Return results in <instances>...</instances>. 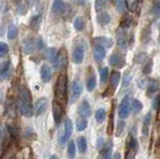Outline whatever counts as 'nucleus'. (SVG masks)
<instances>
[{
  "instance_id": "nucleus-1",
  "label": "nucleus",
  "mask_w": 160,
  "mask_h": 159,
  "mask_svg": "<svg viewBox=\"0 0 160 159\" xmlns=\"http://www.w3.org/2000/svg\"><path fill=\"white\" fill-rule=\"evenodd\" d=\"M66 95H67V77L66 74H60L57 82L56 87H55V98L60 104L64 103L66 101Z\"/></svg>"
},
{
  "instance_id": "nucleus-2",
  "label": "nucleus",
  "mask_w": 160,
  "mask_h": 159,
  "mask_svg": "<svg viewBox=\"0 0 160 159\" xmlns=\"http://www.w3.org/2000/svg\"><path fill=\"white\" fill-rule=\"evenodd\" d=\"M73 133V124L70 119H65L64 121V128L63 130H60L58 134V142L60 144H65L68 140L70 136Z\"/></svg>"
},
{
  "instance_id": "nucleus-3",
  "label": "nucleus",
  "mask_w": 160,
  "mask_h": 159,
  "mask_svg": "<svg viewBox=\"0 0 160 159\" xmlns=\"http://www.w3.org/2000/svg\"><path fill=\"white\" fill-rule=\"evenodd\" d=\"M130 111H131V98L126 96L122 99L121 103H120L118 115L121 119H126L129 116Z\"/></svg>"
},
{
  "instance_id": "nucleus-4",
  "label": "nucleus",
  "mask_w": 160,
  "mask_h": 159,
  "mask_svg": "<svg viewBox=\"0 0 160 159\" xmlns=\"http://www.w3.org/2000/svg\"><path fill=\"white\" fill-rule=\"evenodd\" d=\"M83 91V86L80 80H74L71 84V96H70V101L71 103H75L78 98L81 95Z\"/></svg>"
},
{
  "instance_id": "nucleus-5",
  "label": "nucleus",
  "mask_w": 160,
  "mask_h": 159,
  "mask_svg": "<svg viewBox=\"0 0 160 159\" xmlns=\"http://www.w3.org/2000/svg\"><path fill=\"white\" fill-rule=\"evenodd\" d=\"M85 54V44L79 43L77 46H75L72 52V60L74 63L80 64L83 62Z\"/></svg>"
},
{
  "instance_id": "nucleus-6",
  "label": "nucleus",
  "mask_w": 160,
  "mask_h": 159,
  "mask_svg": "<svg viewBox=\"0 0 160 159\" xmlns=\"http://www.w3.org/2000/svg\"><path fill=\"white\" fill-rule=\"evenodd\" d=\"M116 42H117V45L122 48V49H126L128 46V43H129V39H128V35L125 29L120 27L117 33H116Z\"/></svg>"
},
{
  "instance_id": "nucleus-7",
  "label": "nucleus",
  "mask_w": 160,
  "mask_h": 159,
  "mask_svg": "<svg viewBox=\"0 0 160 159\" xmlns=\"http://www.w3.org/2000/svg\"><path fill=\"white\" fill-rule=\"evenodd\" d=\"M109 64L115 68H123L125 66V58L119 53H113L109 57Z\"/></svg>"
},
{
  "instance_id": "nucleus-8",
  "label": "nucleus",
  "mask_w": 160,
  "mask_h": 159,
  "mask_svg": "<svg viewBox=\"0 0 160 159\" xmlns=\"http://www.w3.org/2000/svg\"><path fill=\"white\" fill-rule=\"evenodd\" d=\"M52 112H53V119L56 125L61 122L62 115H63V106L57 101H54L52 104Z\"/></svg>"
},
{
  "instance_id": "nucleus-9",
  "label": "nucleus",
  "mask_w": 160,
  "mask_h": 159,
  "mask_svg": "<svg viewBox=\"0 0 160 159\" xmlns=\"http://www.w3.org/2000/svg\"><path fill=\"white\" fill-rule=\"evenodd\" d=\"M67 61H68L67 53L63 49V50H61V51L58 53L56 60H55V62L53 63L54 66H55V69H56V70H60V69L64 68L65 66H66Z\"/></svg>"
},
{
  "instance_id": "nucleus-10",
  "label": "nucleus",
  "mask_w": 160,
  "mask_h": 159,
  "mask_svg": "<svg viewBox=\"0 0 160 159\" xmlns=\"http://www.w3.org/2000/svg\"><path fill=\"white\" fill-rule=\"evenodd\" d=\"M48 105V100L47 98H40L35 102V106H34V111H35V115H41L42 113H44L47 109Z\"/></svg>"
},
{
  "instance_id": "nucleus-11",
  "label": "nucleus",
  "mask_w": 160,
  "mask_h": 159,
  "mask_svg": "<svg viewBox=\"0 0 160 159\" xmlns=\"http://www.w3.org/2000/svg\"><path fill=\"white\" fill-rule=\"evenodd\" d=\"M78 113L82 118H88V117L91 116L92 111H91V107H90V104L88 101L83 100L81 103L79 104Z\"/></svg>"
},
{
  "instance_id": "nucleus-12",
  "label": "nucleus",
  "mask_w": 160,
  "mask_h": 159,
  "mask_svg": "<svg viewBox=\"0 0 160 159\" xmlns=\"http://www.w3.org/2000/svg\"><path fill=\"white\" fill-rule=\"evenodd\" d=\"M11 71V64L9 61H3L0 63V81L7 79Z\"/></svg>"
},
{
  "instance_id": "nucleus-13",
  "label": "nucleus",
  "mask_w": 160,
  "mask_h": 159,
  "mask_svg": "<svg viewBox=\"0 0 160 159\" xmlns=\"http://www.w3.org/2000/svg\"><path fill=\"white\" fill-rule=\"evenodd\" d=\"M22 49L26 54H32L35 51V43L32 37H26L22 42Z\"/></svg>"
},
{
  "instance_id": "nucleus-14",
  "label": "nucleus",
  "mask_w": 160,
  "mask_h": 159,
  "mask_svg": "<svg viewBox=\"0 0 160 159\" xmlns=\"http://www.w3.org/2000/svg\"><path fill=\"white\" fill-rule=\"evenodd\" d=\"M93 54H94V58L97 62H101L103 59L106 56V50L105 48L100 46V45H96L93 49Z\"/></svg>"
},
{
  "instance_id": "nucleus-15",
  "label": "nucleus",
  "mask_w": 160,
  "mask_h": 159,
  "mask_svg": "<svg viewBox=\"0 0 160 159\" xmlns=\"http://www.w3.org/2000/svg\"><path fill=\"white\" fill-rule=\"evenodd\" d=\"M112 156V143L108 142L106 145L103 146L98 159H111Z\"/></svg>"
},
{
  "instance_id": "nucleus-16",
  "label": "nucleus",
  "mask_w": 160,
  "mask_h": 159,
  "mask_svg": "<svg viewBox=\"0 0 160 159\" xmlns=\"http://www.w3.org/2000/svg\"><path fill=\"white\" fill-rule=\"evenodd\" d=\"M31 102H19V111L24 116H30L32 114Z\"/></svg>"
},
{
  "instance_id": "nucleus-17",
  "label": "nucleus",
  "mask_w": 160,
  "mask_h": 159,
  "mask_svg": "<svg viewBox=\"0 0 160 159\" xmlns=\"http://www.w3.org/2000/svg\"><path fill=\"white\" fill-rule=\"evenodd\" d=\"M152 120V114L151 112H148L144 117L143 120V126H142V135L143 136H148L149 133V127H150V123H151Z\"/></svg>"
},
{
  "instance_id": "nucleus-18",
  "label": "nucleus",
  "mask_w": 160,
  "mask_h": 159,
  "mask_svg": "<svg viewBox=\"0 0 160 159\" xmlns=\"http://www.w3.org/2000/svg\"><path fill=\"white\" fill-rule=\"evenodd\" d=\"M40 75H41V78L44 82H49L52 77L51 68L48 65H43L41 69H40Z\"/></svg>"
},
{
  "instance_id": "nucleus-19",
  "label": "nucleus",
  "mask_w": 160,
  "mask_h": 159,
  "mask_svg": "<svg viewBox=\"0 0 160 159\" xmlns=\"http://www.w3.org/2000/svg\"><path fill=\"white\" fill-rule=\"evenodd\" d=\"M19 102H31V95L25 86L20 87L19 89Z\"/></svg>"
},
{
  "instance_id": "nucleus-20",
  "label": "nucleus",
  "mask_w": 160,
  "mask_h": 159,
  "mask_svg": "<svg viewBox=\"0 0 160 159\" xmlns=\"http://www.w3.org/2000/svg\"><path fill=\"white\" fill-rule=\"evenodd\" d=\"M94 41L95 43L97 44V45H100V46H102L104 48H110V47H112L113 45V41L111 40L110 38L108 37H96L94 39Z\"/></svg>"
},
{
  "instance_id": "nucleus-21",
  "label": "nucleus",
  "mask_w": 160,
  "mask_h": 159,
  "mask_svg": "<svg viewBox=\"0 0 160 159\" xmlns=\"http://www.w3.org/2000/svg\"><path fill=\"white\" fill-rule=\"evenodd\" d=\"M96 20H97L98 24H100L101 26H104V25H107V24L110 22V20H111V17H110V15L107 12L101 11V12H99V14L97 15Z\"/></svg>"
},
{
  "instance_id": "nucleus-22",
  "label": "nucleus",
  "mask_w": 160,
  "mask_h": 159,
  "mask_svg": "<svg viewBox=\"0 0 160 159\" xmlns=\"http://www.w3.org/2000/svg\"><path fill=\"white\" fill-rule=\"evenodd\" d=\"M159 81L156 79H153V80H150L148 83V88H147V95L151 96L152 94H154L159 89Z\"/></svg>"
},
{
  "instance_id": "nucleus-23",
  "label": "nucleus",
  "mask_w": 160,
  "mask_h": 159,
  "mask_svg": "<svg viewBox=\"0 0 160 159\" xmlns=\"http://www.w3.org/2000/svg\"><path fill=\"white\" fill-rule=\"evenodd\" d=\"M58 55V52L55 48H48L46 51H45V58L47 59L49 62L54 63L56 60Z\"/></svg>"
},
{
  "instance_id": "nucleus-24",
  "label": "nucleus",
  "mask_w": 160,
  "mask_h": 159,
  "mask_svg": "<svg viewBox=\"0 0 160 159\" xmlns=\"http://www.w3.org/2000/svg\"><path fill=\"white\" fill-rule=\"evenodd\" d=\"M76 143H77V149H78L79 153H84L85 151H86V149H87L86 138L83 137V136H80L77 138Z\"/></svg>"
},
{
  "instance_id": "nucleus-25",
  "label": "nucleus",
  "mask_w": 160,
  "mask_h": 159,
  "mask_svg": "<svg viewBox=\"0 0 160 159\" xmlns=\"http://www.w3.org/2000/svg\"><path fill=\"white\" fill-rule=\"evenodd\" d=\"M52 8L55 12L57 13H61L65 10V8H66V5H65V3L63 0H54V2L52 4Z\"/></svg>"
},
{
  "instance_id": "nucleus-26",
  "label": "nucleus",
  "mask_w": 160,
  "mask_h": 159,
  "mask_svg": "<svg viewBox=\"0 0 160 159\" xmlns=\"http://www.w3.org/2000/svg\"><path fill=\"white\" fill-rule=\"evenodd\" d=\"M120 77H121V75H120L119 72H117V71L112 72L111 79H110V85H111L113 90H115V89L117 88L118 84H119V81H120Z\"/></svg>"
},
{
  "instance_id": "nucleus-27",
  "label": "nucleus",
  "mask_w": 160,
  "mask_h": 159,
  "mask_svg": "<svg viewBox=\"0 0 160 159\" xmlns=\"http://www.w3.org/2000/svg\"><path fill=\"white\" fill-rule=\"evenodd\" d=\"M86 87L88 91H93L95 87H96V77H95V74H91L86 81Z\"/></svg>"
},
{
  "instance_id": "nucleus-28",
  "label": "nucleus",
  "mask_w": 160,
  "mask_h": 159,
  "mask_svg": "<svg viewBox=\"0 0 160 159\" xmlns=\"http://www.w3.org/2000/svg\"><path fill=\"white\" fill-rule=\"evenodd\" d=\"M18 35V28L16 25H10L8 27V31H7V37L10 40H13L17 37Z\"/></svg>"
},
{
  "instance_id": "nucleus-29",
  "label": "nucleus",
  "mask_w": 160,
  "mask_h": 159,
  "mask_svg": "<svg viewBox=\"0 0 160 159\" xmlns=\"http://www.w3.org/2000/svg\"><path fill=\"white\" fill-rule=\"evenodd\" d=\"M105 118H106V111H105L104 108H99L98 110L95 113V119L98 123H102L104 122Z\"/></svg>"
},
{
  "instance_id": "nucleus-30",
  "label": "nucleus",
  "mask_w": 160,
  "mask_h": 159,
  "mask_svg": "<svg viewBox=\"0 0 160 159\" xmlns=\"http://www.w3.org/2000/svg\"><path fill=\"white\" fill-rule=\"evenodd\" d=\"M85 26V21L81 16H78L74 20V27L77 31H82Z\"/></svg>"
},
{
  "instance_id": "nucleus-31",
  "label": "nucleus",
  "mask_w": 160,
  "mask_h": 159,
  "mask_svg": "<svg viewBox=\"0 0 160 159\" xmlns=\"http://www.w3.org/2000/svg\"><path fill=\"white\" fill-rule=\"evenodd\" d=\"M87 124L88 123H87L86 118H82V117L78 118L77 120H76V128H77V130L78 131H83L84 129H86Z\"/></svg>"
},
{
  "instance_id": "nucleus-32",
  "label": "nucleus",
  "mask_w": 160,
  "mask_h": 159,
  "mask_svg": "<svg viewBox=\"0 0 160 159\" xmlns=\"http://www.w3.org/2000/svg\"><path fill=\"white\" fill-rule=\"evenodd\" d=\"M40 22H41V15H35L31 18V20H30V26H31L34 30H37L39 28Z\"/></svg>"
},
{
  "instance_id": "nucleus-33",
  "label": "nucleus",
  "mask_w": 160,
  "mask_h": 159,
  "mask_svg": "<svg viewBox=\"0 0 160 159\" xmlns=\"http://www.w3.org/2000/svg\"><path fill=\"white\" fill-rule=\"evenodd\" d=\"M99 74H100V81L101 83H105L108 79V75H109V70L107 67H102L100 68L99 70Z\"/></svg>"
},
{
  "instance_id": "nucleus-34",
  "label": "nucleus",
  "mask_w": 160,
  "mask_h": 159,
  "mask_svg": "<svg viewBox=\"0 0 160 159\" xmlns=\"http://www.w3.org/2000/svg\"><path fill=\"white\" fill-rule=\"evenodd\" d=\"M142 108H143V105H142V103L140 102L139 100H133L132 104H131V109H132V112L134 114H137L139 113L140 111L142 110Z\"/></svg>"
},
{
  "instance_id": "nucleus-35",
  "label": "nucleus",
  "mask_w": 160,
  "mask_h": 159,
  "mask_svg": "<svg viewBox=\"0 0 160 159\" xmlns=\"http://www.w3.org/2000/svg\"><path fill=\"white\" fill-rule=\"evenodd\" d=\"M125 4H126L127 8L130 11H135L138 6V0H125Z\"/></svg>"
},
{
  "instance_id": "nucleus-36",
  "label": "nucleus",
  "mask_w": 160,
  "mask_h": 159,
  "mask_svg": "<svg viewBox=\"0 0 160 159\" xmlns=\"http://www.w3.org/2000/svg\"><path fill=\"white\" fill-rule=\"evenodd\" d=\"M107 0H95V10L97 12H101L106 6Z\"/></svg>"
},
{
  "instance_id": "nucleus-37",
  "label": "nucleus",
  "mask_w": 160,
  "mask_h": 159,
  "mask_svg": "<svg viewBox=\"0 0 160 159\" xmlns=\"http://www.w3.org/2000/svg\"><path fill=\"white\" fill-rule=\"evenodd\" d=\"M67 153L69 158H74L75 154H76V147H75V143L73 141H70L68 144V149H67Z\"/></svg>"
},
{
  "instance_id": "nucleus-38",
  "label": "nucleus",
  "mask_w": 160,
  "mask_h": 159,
  "mask_svg": "<svg viewBox=\"0 0 160 159\" xmlns=\"http://www.w3.org/2000/svg\"><path fill=\"white\" fill-rule=\"evenodd\" d=\"M131 23H132V19L131 17H130L129 15H126L124 18H123V20L121 21V24H120V27L123 28V29H126V28H129L130 25H131Z\"/></svg>"
},
{
  "instance_id": "nucleus-39",
  "label": "nucleus",
  "mask_w": 160,
  "mask_h": 159,
  "mask_svg": "<svg viewBox=\"0 0 160 159\" xmlns=\"http://www.w3.org/2000/svg\"><path fill=\"white\" fill-rule=\"evenodd\" d=\"M135 62L136 63H146L147 60V54L145 53H138L136 56H135Z\"/></svg>"
},
{
  "instance_id": "nucleus-40",
  "label": "nucleus",
  "mask_w": 160,
  "mask_h": 159,
  "mask_svg": "<svg viewBox=\"0 0 160 159\" xmlns=\"http://www.w3.org/2000/svg\"><path fill=\"white\" fill-rule=\"evenodd\" d=\"M8 45L4 42H0V58L4 57L8 53Z\"/></svg>"
},
{
  "instance_id": "nucleus-41",
  "label": "nucleus",
  "mask_w": 160,
  "mask_h": 159,
  "mask_svg": "<svg viewBox=\"0 0 160 159\" xmlns=\"http://www.w3.org/2000/svg\"><path fill=\"white\" fill-rule=\"evenodd\" d=\"M125 5H126V4H125L124 0H117V1H116V9H117V11L120 12V13L124 12Z\"/></svg>"
},
{
  "instance_id": "nucleus-42",
  "label": "nucleus",
  "mask_w": 160,
  "mask_h": 159,
  "mask_svg": "<svg viewBox=\"0 0 160 159\" xmlns=\"http://www.w3.org/2000/svg\"><path fill=\"white\" fill-rule=\"evenodd\" d=\"M151 12L155 16H160V2H156L153 4L151 8Z\"/></svg>"
},
{
  "instance_id": "nucleus-43",
  "label": "nucleus",
  "mask_w": 160,
  "mask_h": 159,
  "mask_svg": "<svg viewBox=\"0 0 160 159\" xmlns=\"http://www.w3.org/2000/svg\"><path fill=\"white\" fill-rule=\"evenodd\" d=\"M152 108H153V110H156V111L160 108V95H156V96H155V98L153 99Z\"/></svg>"
},
{
  "instance_id": "nucleus-44",
  "label": "nucleus",
  "mask_w": 160,
  "mask_h": 159,
  "mask_svg": "<svg viewBox=\"0 0 160 159\" xmlns=\"http://www.w3.org/2000/svg\"><path fill=\"white\" fill-rule=\"evenodd\" d=\"M148 83H149V80H148L147 77H141V78H139V80L137 82L138 86L140 88H145V86L148 85Z\"/></svg>"
},
{
  "instance_id": "nucleus-45",
  "label": "nucleus",
  "mask_w": 160,
  "mask_h": 159,
  "mask_svg": "<svg viewBox=\"0 0 160 159\" xmlns=\"http://www.w3.org/2000/svg\"><path fill=\"white\" fill-rule=\"evenodd\" d=\"M152 70V61L149 60L148 62H146L144 64V67H143V72L145 74H149Z\"/></svg>"
},
{
  "instance_id": "nucleus-46",
  "label": "nucleus",
  "mask_w": 160,
  "mask_h": 159,
  "mask_svg": "<svg viewBox=\"0 0 160 159\" xmlns=\"http://www.w3.org/2000/svg\"><path fill=\"white\" fill-rule=\"evenodd\" d=\"M131 79H132V74L127 72L123 77V86H127L130 83V81H131Z\"/></svg>"
},
{
  "instance_id": "nucleus-47",
  "label": "nucleus",
  "mask_w": 160,
  "mask_h": 159,
  "mask_svg": "<svg viewBox=\"0 0 160 159\" xmlns=\"http://www.w3.org/2000/svg\"><path fill=\"white\" fill-rule=\"evenodd\" d=\"M129 147L131 149H133V150H135V151L137 150V149H138V143H137L136 139L131 138V140H130V142H129Z\"/></svg>"
},
{
  "instance_id": "nucleus-48",
  "label": "nucleus",
  "mask_w": 160,
  "mask_h": 159,
  "mask_svg": "<svg viewBox=\"0 0 160 159\" xmlns=\"http://www.w3.org/2000/svg\"><path fill=\"white\" fill-rule=\"evenodd\" d=\"M103 145H104V141H103V138H99L98 141H97V147L99 149H102L103 148Z\"/></svg>"
},
{
  "instance_id": "nucleus-49",
  "label": "nucleus",
  "mask_w": 160,
  "mask_h": 159,
  "mask_svg": "<svg viewBox=\"0 0 160 159\" xmlns=\"http://www.w3.org/2000/svg\"><path fill=\"white\" fill-rule=\"evenodd\" d=\"M37 46H38V48H43V46H44V43H43V41H42V39L41 38H39L38 39V42H37Z\"/></svg>"
},
{
  "instance_id": "nucleus-50",
  "label": "nucleus",
  "mask_w": 160,
  "mask_h": 159,
  "mask_svg": "<svg viewBox=\"0 0 160 159\" xmlns=\"http://www.w3.org/2000/svg\"><path fill=\"white\" fill-rule=\"evenodd\" d=\"M125 159H134V155L131 152H128L126 154V157H125Z\"/></svg>"
},
{
  "instance_id": "nucleus-51",
  "label": "nucleus",
  "mask_w": 160,
  "mask_h": 159,
  "mask_svg": "<svg viewBox=\"0 0 160 159\" xmlns=\"http://www.w3.org/2000/svg\"><path fill=\"white\" fill-rule=\"evenodd\" d=\"M113 159H121V155H120V153L116 152L114 154V156H113Z\"/></svg>"
},
{
  "instance_id": "nucleus-52",
  "label": "nucleus",
  "mask_w": 160,
  "mask_h": 159,
  "mask_svg": "<svg viewBox=\"0 0 160 159\" xmlns=\"http://www.w3.org/2000/svg\"><path fill=\"white\" fill-rule=\"evenodd\" d=\"M50 159H59L56 155H53V156H51V157H50Z\"/></svg>"
},
{
  "instance_id": "nucleus-53",
  "label": "nucleus",
  "mask_w": 160,
  "mask_h": 159,
  "mask_svg": "<svg viewBox=\"0 0 160 159\" xmlns=\"http://www.w3.org/2000/svg\"><path fill=\"white\" fill-rule=\"evenodd\" d=\"M13 1H14V2H20L21 0H13Z\"/></svg>"
},
{
  "instance_id": "nucleus-54",
  "label": "nucleus",
  "mask_w": 160,
  "mask_h": 159,
  "mask_svg": "<svg viewBox=\"0 0 160 159\" xmlns=\"http://www.w3.org/2000/svg\"><path fill=\"white\" fill-rule=\"evenodd\" d=\"M158 42H159V44H160V34H159V36H158Z\"/></svg>"
},
{
  "instance_id": "nucleus-55",
  "label": "nucleus",
  "mask_w": 160,
  "mask_h": 159,
  "mask_svg": "<svg viewBox=\"0 0 160 159\" xmlns=\"http://www.w3.org/2000/svg\"><path fill=\"white\" fill-rule=\"evenodd\" d=\"M8 159H15V158H14V157H13V156H11V157H9V158H8Z\"/></svg>"
},
{
  "instance_id": "nucleus-56",
  "label": "nucleus",
  "mask_w": 160,
  "mask_h": 159,
  "mask_svg": "<svg viewBox=\"0 0 160 159\" xmlns=\"http://www.w3.org/2000/svg\"><path fill=\"white\" fill-rule=\"evenodd\" d=\"M110 1H115V0H110Z\"/></svg>"
}]
</instances>
